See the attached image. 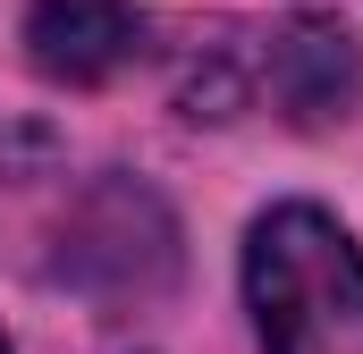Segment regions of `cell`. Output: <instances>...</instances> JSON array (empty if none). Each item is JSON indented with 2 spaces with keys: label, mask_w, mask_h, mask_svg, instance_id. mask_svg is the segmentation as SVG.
Wrapping results in <instances>:
<instances>
[{
  "label": "cell",
  "mask_w": 363,
  "mask_h": 354,
  "mask_svg": "<svg viewBox=\"0 0 363 354\" xmlns=\"http://www.w3.org/2000/svg\"><path fill=\"white\" fill-rule=\"evenodd\" d=\"M245 287L271 354H363V253L313 202H287L254 228Z\"/></svg>",
  "instance_id": "obj_1"
},
{
  "label": "cell",
  "mask_w": 363,
  "mask_h": 354,
  "mask_svg": "<svg viewBox=\"0 0 363 354\" xmlns=\"http://www.w3.org/2000/svg\"><path fill=\"white\" fill-rule=\"evenodd\" d=\"M0 354H9V346H0Z\"/></svg>",
  "instance_id": "obj_4"
},
{
  "label": "cell",
  "mask_w": 363,
  "mask_h": 354,
  "mask_svg": "<svg viewBox=\"0 0 363 354\" xmlns=\"http://www.w3.org/2000/svg\"><path fill=\"white\" fill-rule=\"evenodd\" d=\"M245 85H262L287 118H338L363 101V51L338 25H287L254 51Z\"/></svg>",
  "instance_id": "obj_2"
},
{
  "label": "cell",
  "mask_w": 363,
  "mask_h": 354,
  "mask_svg": "<svg viewBox=\"0 0 363 354\" xmlns=\"http://www.w3.org/2000/svg\"><path fill=\"white\" fill-rule=\"evenodd\" d=\"M26 42H34V68H43V76H60V85H101V76H118V68L135 59L144 25H135L118 0H43L34 25H26Z\"/></svg>",
  "instance_id": "obj_3"
}]
</instances>
